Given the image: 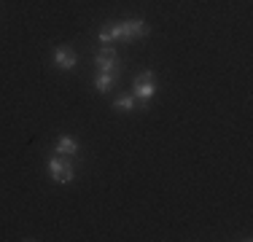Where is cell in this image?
I'll list each match as a JSON object with an SVG mask.
<instances>
[{
    "mask_svg": "<svg viewBox=\"0 0 253 242\" xmlns=\"http://www.w3.org/2000/svg\"><path fill=\"white\" fill-rule=\"evenodd\" d=\"M132 94H135V100H140V105H148V102H151V97L156 94V76L151 70L135 76V81H132Z\"/></svg>",
    "mask_w": 253,
    "mask_h": 242,
    "instance_id": "cell-2",
    "label": "cell"
},
{
    "mask_svg": "<svg viewBox=\"0 0 253 242\" xmlns=\"http://www.w3.org/2000/svg\"><path fill=\"white\" fill-rule=\"evenodd\" d=\"M49 175H51V180L54 183H73V178H76V167H73V161L68 159V156H51L49 159Z\"/></svg>",
    "mask_w": 253,
    "mask_h": 242,
    "instance_id": "cell-3",
    "label": "cell"
},
{
    "mask_svg": "<svg viewBox=\"0 0 253 242\" xmlns=\"http://www.w3.org/2000/svg\"><path fill=\"white\" fill-rule=\"evenodd\" d=\"M148 33H151V27L146 24V19L135 16V19L113 22L111 27H102L100 30V40L102 43H113V40H137V38H146Z\"/></svg>",
    "mask_w": 253,
    "mask_h": 242,
    "instance_id": "cell-1",
    "label": "cell"
},
{
    "mask_svg": "<svg viewBox=\"0 0 253 242\" xmlns=\"http://www.w3.org/2000/svg\"><path fill=\"white\" fill-rule=\"evenodd\" d=\"M54 65H57V70H76L78 54L70 46H59L54 48Z\"/></svg>",
    "mask_w": 253,
    "mask_h": 242,
    "instance_id": "cell-4",
    "label": "cell"
},
{
    "mask_svg": "<svg viewBox=\"0 0 253 242\" xmlns=\"http://www.w3.org/2000/svg\"><path fill=\"white\" fill-rule=\"evenodd\" d=\"M119 57H116V48L113 46H102L97 51V57H94V65H97V70H119Z\"/></svg>",
    "mask_w": 253,
    "mask_h": 242,
    "instance_id": "cell-5",
    "label": "cell"
},
{
    "mask_svg": "<svg viewBox=\"0 0 253 242\" xmlns=\"http://www.w3.org/2000/svg\"><path fill=\"white\" fill-rule=\"evenodd\" d=\"M113 111H116V113H132V111H135V97L122 94L116 102H113Z\"/></svg>",
    "mask_w": 253,
    "mask_h": 242,
    "instance_id": "cell-8",
    "label": "cell"
},
{
    "mask_svg": "<svg viewBox=\"0 0 253 242\" xmlns=\"http://www.w3.org/2000/svg\"><path fill=\"white\" fill-rule=\"evenodd\" d=\"M116 78H119V70H100V76L94 78V89L97 94H108L113 86H116Z\"/></svg>",
    "mask_w": 253,
    "mask_h": 242,
    "instance_id": "cell-6",
    "label": "cell"
},
{
    "mask_svg": "<svg viewBox=\"0 0 253 242\" xmlns=\"http://www.w3.org/2000/svg\"><path fill=\"white\" fill-rule=\"evenodd\" d=\"M54 151H57L59 156H73L78 151V140H76V137H70V135H62L57 140V145H54Z\"/></svg>",
    "mask_w": 253,
    "mask_h": 242,
    "instance_id": "cell-7",
    "label": "cell"
}]
</instances>
